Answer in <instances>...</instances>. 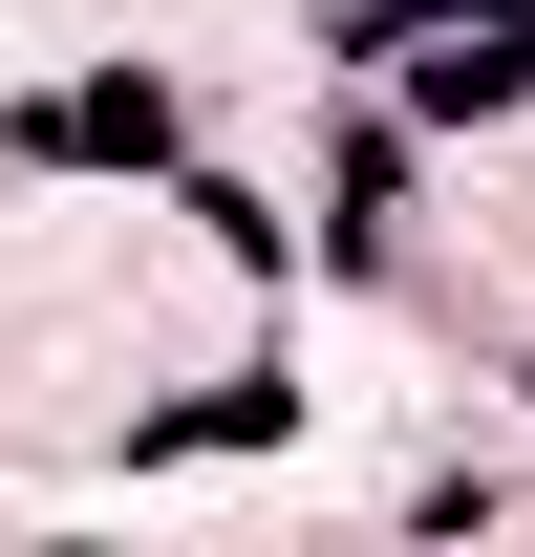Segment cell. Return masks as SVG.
Wrapping results in <instances>:
<instances>
[{
	"label": "cell",
	"instance_id": "cell-1",
	"mask_svg": "<svg viewBox=\"0 0 535 557\" xmlns=\"http://www.w3.org/2000/svg\"><path fill=\"white\" fill-rule=\"evenodd\" d=\"M22 150H86V172H172V86H150V65H86V86H43V108H22Z\"/></svg>",
	"mask_w": 535,
	"mask_h": 557
}]
</instances>
